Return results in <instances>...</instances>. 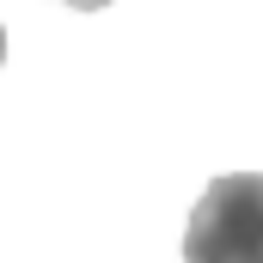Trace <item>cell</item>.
<instances>
[{"mask_svg": "<svg viewBox=\"0 0 263 263\" xmlns=\"http://www.w3.org/2000/svg\"><path fill=\"white\" fill-rule=\"evenodd\" d=\"M184 263H263V172L214 178L184 227Z\"/></svg>", "mask_w": 263, "mask_h": 263, "instance_id": "cell-1", "label": "cell"}, {"mask_svg": "<svg viewBox=\"0 0 263 263\" xmlns=\"http://www.w3.org/2000/svg\"><path fill=\"white\" fill-rule=\"evenodd\" d=\"M0 62H6V25H0Z\"/></svg>", "mask_w": 263, "mask_h": 263, "instance_id": "cell-3", "label": "cell"}, {"mask_svg": "<svg viewBox=\"0 0 263 263\" xmlns=\"http://www.w3.org/2000/svg\"><path fill=\"white\" fill-rule=\"evenodd\" d=\"M62 6H80V12H98V6H110V0H62Z\"/></svg>", "mask_w": 263, "mask_h": 263, "instance_id": "cell-2", "label": "cell"}]
</instances>
